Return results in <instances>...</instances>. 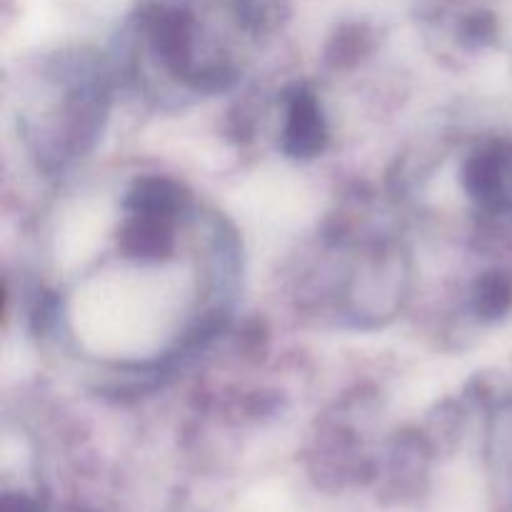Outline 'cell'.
I'll return each instance as SVG.
<instances>
[{"mask_svg":"<svg viewBox=\"0 0 512 512\" xmlns=\"http://www.w3.org/2000/svg\"><path fill=\"white\" fill-rule=\"evenodd\" d=\"M328 130L323 113L308 88H295L288 95V120H285L283 150L290 158H315L325 148Z\"/></svg>","mask_w":512,"mask_h":512,"instance_id":"6da1fadb","label":"cell"},{"mask_svg":"<svg viewBox=\"0 0 512 512\" xmlns=\"http://www.w3.org/2000/svg\"><path fill=\"white\" fill-rule=\"evenodd\" d=\"M175 235L170 218L160 215H133L120 230V250L128 258L143 260H163L173 253Z\"/></svg>","mask_w":512,"mask_h":512,"instance_id":"7a4b0ae2","label":"cell"},{"mask_svg":"<svg viewBox=\"0 0 512 512\" xmlns=\"http://www.w3.org/2000/svg\"><path fill=\"white\" fill-rule=\"evenodd\" d=\"M508 168L510 155H505L500 148H490L473 155L463 170L465 190L480 203H495L503 195Z\"/></svg>","mask_w":512,"mask_h":512,"instance_id":"3957f363","label":"cell"},{"mask_svg":"<svg viewBox=\"0 0 512 512\" xmlns=\"http://www.w3.org/2000/svg\"><path fill=\"white\" fill-rule=\"evenodd\" d=\"M185 195L175 180L150 175L138 180L128 193L125 208L133 215H160V218H173L183 205Z\"/></svg>","mask_w":512,"mask_h":512,"instance_id":"277c9868","label":"cell"},{"mask_svg":"<svg viewBox=\"0 0 512 512\" xmlns=\"http://www.w3.org/2000/svg\"><path fill=\"white\" fill-rule=\"evenodd\" d=\"M155 53L178 78H190V20L183 13H170L153 25Z\"/></svg>","mask_w":512,"mask_h":512,"instance_id":"5b68a950","label":"cell"},{"mask_svg":"<svg viewBox=\"0 0 512 512\" xmlns=\"http://www.w3.org/2000/svg\"><path fill=\"white\" fill-rule=\"evenodd\" d=\"M512 305V278L508 273H488L475 283L473 308L478 318L498 320Z\"/></svg>","mask_w":512,"mask_h":512,"instance_id":"8992f818","label":"cell"},{"mask_svg":"<svg viewBox=\"0 0 512 512\" xmlns=\"http://www.w3.org/2000/svg\"><path fill=\"white\" fill-rule=\"evenodd\" d=\"M365 53V45H363V35H340L335 40L333 48L328 50V58L333 60L335 68H350L353 63H358L360 55Z\"/></svg>","mask_w":512,"mask_h":512,"instance_id":"52a82bcc","label":"cell"},{"mask_svg":"<svg viewBox=\"0 0 512 512\" xmlns=\"http://www.w3.org/2000/svg\"><path fill=\"white\" fill-rule=\"evenodd\" d=\"M0 512H43L38 500L28 498V495H5Z\"/></svg>","mask_w":512,"mask_h":512,"instance_id":"ba28073f","label":"cell"}]
</instances>
